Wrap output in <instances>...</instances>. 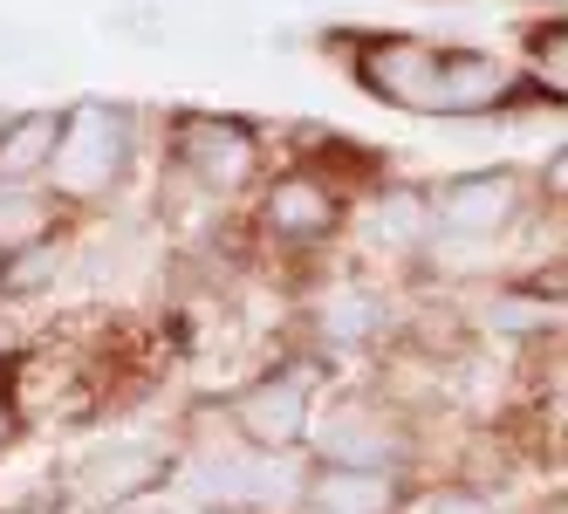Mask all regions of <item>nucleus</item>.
Instances as JSON below:
<instances>
[{
	"instance_id": "nucleus-10",
	"label": "nucleus",
	"mask_w": 568,
	"mask_h": 514,
	"mask_svg": "<svg viewBox=\"0 0 568 514\" xmlns=\"http://www.w3.org/2000/svg\"><path fill=\"white\" fill-rule=\"evenodd\" d=\"M390 315H397L390 289L371 282V274H356V268L329 274V282L308 295L315 350H336V357H343V350H377V343L390 336Z\"/></svg>"
},
{
	"instance_id": "nucleus-5",
	"label": "nucleus",
	"mask_w": 568,
	"mask_h": 514,
	"mask_svg": "<svg viewBox=\"0 0 568 514\" xmlns=\"http://www.w3.org/2000/svg\"><path fill=\"white\" fill-rule=\"evenodd\" d=\"M527 213H535V179L520 165H479V172H453L432 185V241L438 248L494 254Z\"/></svg>"
},
{
	"instance_id": "nucleus-2",
	"label": "nucleus",
	"mask_w": 568,
	"mask_h": 514,
	"mask_svg": "<svg viewBox=\"0 0 568 514\" xmlns=\"http://www.w3.org/2000/svg\"><path fill=\"white\" fill-rule=\"evenodd\" d=\"M315 466H363V473H404L418 481V425L397 399L384 391H322L315 399V419H308V446H302Z\"/></svg>"
},
{
	"instance_id": "nucleus-6",
	"label": "nucleus",
	"mask_w": 568,
	"mask_h": 514,
	"mask_svg": "<svg viewBox=\"0 0 568 514\" xmlns=\"http://www.w3.org/2000/svg\"><path fill=\"white\" fill-rule=\"evenodd\" d=\"M315 399H322V371H315V357L267 364V371H254V377L220 405V425L233 432V440L261 446V453H302V446H308Z\"/></svg>"
},
{
	"instance_id": "nucleus-8",
	"label": "nucleus",
	"mask_w": 568,
	"mask_h": 514,
	"mask_svg": "<svg viewBox=\"0 0 568 514\" xmlns=\"http://www.w3.org/2000/svg\"><path fill=\"white\" fill-rule=\"evenodd\" d=\"M349 42V83L384 103V110H404V117H438L445 97H438V62L445 49L425 42V34H404V28H377V34H343Z\"/></svg>"
},
{
	"instance_id": "nucleus-24",
	"label": "nucleus",
	"mask_w": 568,
	"mask_h": 514,
	"mask_svg": "<svg viewBox=\"0 0 568 514\" xmlns=\"http://www.w3.org/2000/svg\"><path fill=\"white\" fill-rule=\"evenodd\" d=\"M561 440H568V419H561Z\"/></svg>"
},
{
	"instance_id": "nucleus-1",
	"label": "nucleus",
	"mask_w": 568,
	"mask_h": 514,
	"mask_svg": "<svg viewBox=\"0 0 568 514\" xmlns=\"http://www.w3.org/2000/svg\"><path fill=\"white\" fill-rule=\"evenodd\" d=\"M144 158L138 138V110L116 97H75L62 103V131H55V165H49V200L69 220H97L110 200L131 185Z\"/></svg>"
},
{
	"instance_id": "nucleus-16",
	"label": "nucleus",
	"mask_w": 568,
	"mask_h": 514,
	"mask_svg": "<svg viewBox=\"0 0 568 514\" xmlns=\"http://www.w3.org/2000/svg\"><path fill=\"white\" fill-rule=\"evenodd\" d=\"M404 514H500V501L473 481H438V487H412Z\"/></svg>"
},
{
	"instance_id": "nucleus-23",
	"label": "nucleus",
	"mask_w": 568,
	"mask_h": 514,
	"mask_svg": "<svg viewBox=\"0 0 568 514\" xmlns=\"http://www.w3.org/2000/svg\"><path fill=\"white\" fill-rule=\"evenodd\" d=\"M0 274H8V254H0Z\"/></svg>"
},
{
	"instance_id": "nucleus-9",
	"label": "nucleus",
	"mask_w": 568,
	"mask_h": 514,
	"mask_svg": "<svg viewBox=\"0 0 568 514\" xmlns=\"http://www.w3.org/2000/svg\"><path fill=\"white\" fill-rule=\"evenodd\" d=\"M349 233L363 254H384L397 268H418L432 248V185L412 179H377L349 200Z\"/></svg>"
},
{
	"instance_id": "nucleus-25",
	"label": "nucleus",
	"mask_w": 568,
	"mask_h": 514,
	"mask_svg": "<svg viewBox=\"0 0 568 514\" xmlns=\"http://www.w3.org/2000/svg\"><path fill=\"white\" fill-rule=\"evenodd\" d=\"M124 514H131V507H124Z\"/></svg>"
},
{
	"instance_id": "nucleus-3",
	"label": "nucleus",
	"mask_w": 568,
	"mask_h": 514,
	"mask_svg": "<svg viewBox=\"0 0 568 514\" xmlns=\"http://www.w3.org/2000/svg\"><path fill=\"white\" fill-rule=\"evenodd\" d=\"M165 172L192 185L199 200L233 206L267 179V144L247 117L226 110H172L165 117Z\"/></svg>"
},
{
	"instance_id": "nucleus-17",
	"label": "nucleus",
	"mask_w": 568,
	"mask_h": 514,
	"mask_svg": "<svg viewBox=\"0 0 568 514\" xmlns=\"http://www.w3.org/2000/svg\"><path fill=\"white\" fill-rule=\"evenodd\" d=\"M14 371H21V357L0 371V460H8V453L28 440V419H21V405H14Z\"/></svg>"
},
{
	"instance_id": "nucleus-4",
	"label": "nucleus",
	"mask_w": 568,
	"mask_h": 514,
	"mask_svg": "<svg viewBox=\"0 0 568 514\" xmlns=\"http://www.w3.org/2000/svg\"><path fill=\"white\" fill-rule=\"evenodd\" d=\"M179 473V446L165 440H138V432H110L90 440L75 460L55 473V514H124L144 494H158Z\"/></svg>"
},
{
	"instance_id": "nucleus-12",
	"label": "nucleus",
	"mask_w": 568,
	"mask_h": 514,
	"mask_svg": "<svg viewBox=\"0 0 568 514\" xmlns=\"http://www.w3.org/2000/svg\"><path fill=\"white\" fill-rule=\"evenodd\" d=\"M55 131H62V110H49V103L0 117V185H49Z\"/></svg>"
},
{
	"instance_id": "nucleus-22",
	"label": "nucleus",
	"mask_w": 568,
	"mask_h": 514,
	"mask_svg": "<svg viewBox=\"0 0 568 514\" xmlns=\"http://www.w3.org/2000/svg\"><path fill=\"white\" fill-rule=\"evenodd\" d=\"M561 248H568V220H561Z\"/></svg>"
},
{
	"instance_id": "nucleus-15",
	"label": "nucleus",
	"mask_w": 568,
	"mask_h": 514,
	"mask_svg": "<svg viewBox=\"0 0 568 514\" xmlns=\"http://www.w3.org/2000/svg\"><path fill=\"white\" fill-rule=\"evenodd\" d=\"M520 49H527V75H535V83H548V90H568V14H555V21H535Z\"/></svg>"
},
{
	"instance_id": "nucleus-20",
	"label": "nucleus",
	"mask_w": 568,
	"mask_h": 514,
	"mask_svg": "<svg viewBox=\"0 0 568 514\" xmlns=\"http://www.w3.org/2000/svg\"><path fill=\"white\" fill-rule=\"evenodd\" d=\"M288 514H329V507H308V501H295V507H288Z\"/></svg>"
},
{
	"instance_id": "nucleus-14",
	"label": "nucleus",
	"mask_w": 568,
	"mask_h": 514,
	"mask_svg": "<svg viewBox=\"0 0 568 514\" xmlns=\"http://www.w3.org/2000/svg\"><path fill=\"white\" fill-rule=\"evenodd\" d=\"M62 226H75V220L49 200V185H0V254H21Z\"/></svg>"
},
{
	"instance_id": "nucleus-19",
	"label": "nucleus",
	"mask_w": 568,
	"mask_h": 514,
	"mask_svg": "<svg viewBox=\"0 0 568 514\" xmlns=\"http://www.w3.org/2000/svg\"><path fill=\"white\" fill-rule=\"evenodd\" d=\"M535 514H568V487H555V494H541V501H535Z\"/></svg>"
},
{
	"instance_id": "nucleus-11",
	"label": "nucleus",
	"mask_w": 568,
	"mask_h": 514,
	"mask_svg": "<svg viewBox=\"0 0 568 514\" xmlns=\"http://www.w3.org/2000/svg\"><path fill=\"white\" fill-rule=\"evenodd\" d=\"M412 487L418 481H404V473H363V466H315L308 460L302 501L329 507V514H404Z\"/></svg>"
},
{
	"instance_id": "nucleus-13",
	"label": "nucleus",
	"mask_w": 568,
	"mask_h": 514,
	"mask_svg": "<svg viewBox=\"0 0 568 514\" xmlns=\"http://www.w3.org/2000/svg\"><path fill=\"white\" fill-rule=\"evenodd\" d=\"M75 226H62V233H49V241H34V248H21V254H8V274H0V302L8 309H21V302H42V295H55L69 274H75Z\"/></svg>"
},
{
	"instance_id": "nucleus-18",
	"label": "nucleus",
	"mask_w": 568,
	"mask_h": 514,
	"mask_svg": "<svg viewBox=\"0 0 568 514\" xmlns=\"http://www.w3.org/2000/svg\"><path fill=\"white\" fill-rule=\"evenodd\" d=\"M535 192L548 206H561L568 213V144H555L548 158H541V172H535Z\"/></svg>"
},
{
	"instance_id": "nucleus-7",
	"label": "nucleus",
	"mask_w": 568,
	"mask_h": 514,
	"mask_svg": "<svg viewBox=\"0 0 568 514\" xmlns=\"http://www.w3.org/2000/svg\"><path fill=\"white\" fill-rule=\"evenodd\" d=\"M349 226V192L315 165H281L254 185V233L274 254H322Z\"/></svg>"
},
{
	"instance_id": "nucleus-21",
	"label": "nucleus",
	"mask_w": 568,
	"mask_h": 514,
	"mask_svg": "<svg viewBox=\"0 0 568 514\" xmlns=\"http://www.w3.org/2000/svg\"><path fill=\"white\" fill-rule=\"evenodd\" d=\"M21 514H55V507H21Z\"/></svg>"
}]
</instances>
